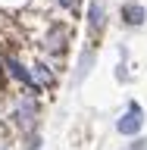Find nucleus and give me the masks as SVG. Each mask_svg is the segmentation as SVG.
Wrapping results in <instances>:
<instances>
[{
	"label": "nucleus",
	"instance_id": "obj_4",
	"mask_svg": "<svg viewBox=\"0 0 147 150\" xmlns=\"http://www.w3.org/2000/svg\"><path fill=\"white\" fill-rule=\"evenodd\" d=\"M122 19H125V25H141L147 19V9L141 3H122Z\"/></svg>",
	"mask_w": 147,
	"mask_h": 150
},
{
	"label": "nucleus",
	"instance_id": "obj_6",
	"mask_svg": "<svg viewBox=\"0 0 147 150\" xmlns=\"http://www.w3.org/2000/svg\"><path fill=\"white\" fill-rule=\"evenodd\" d=\"M31 78H35L38 88H44V84H53V72H50L44 63H35V72H31Z\"/></svg>",
	"mask_w": 147,
	"mask_h": 150
},
{
	"label": "nucleus",
	"instance_id": "obj_1",
	"mask_svg": "<svg viewBox=\"0 0 147 150\" xmlns=\"http://www.w3.org/2000/svg\"><path fill=\"white\" fill-rule=\"evenodd\" d=\"M13 119H16V125H19L22 131H31V128H35V119H38V103L31 100V97H25V100L16 106Z\"/></svg>",
	"mask_w": 147,
	"mask_h": 150
},
{
	"label": "nucleus",
	"instance_id": "obj_7",
	"mask_svg": "<svg viewBox=\"0 0 147 150\" xmlns=\"http://www.w3.org/2000/svg\"><path fill=\"white\" fill-rule=\"evenodd\" d=\"M91 59H94V50L82 53V63H78V81H82L85 75H88V69H91Z\"/></svg>",
	"mask_w": 147,
	"mask_h": 150
},
{
	"label": "nucleus",
	"instance_id": "obj_10",
	"mask_svg": "<svg viewBox=\"0 0 147 150\" xmlns=\"http://www.w3.org/2000/svg\"><path fill=\"white\" fill-rule=\"evenodd\" d=\"M0 150H3V144H0Z\"/></svg>",
	"mask_w": 147,
	"mask_h": 150
},
{
	"label": "nucleus",
	"instance_id": "obj_2",
	"mask_svg": "<svg viewBox=\"0 0 147 150\" xmlns=\"http://www.w3.org/2000/svg\"><path fill=\"white\" fill-rule=\"evenodd\" d=\"M66 41H69V31H66L63 25H53L50 31H47V38H44V47H47V53H53V56H63V53H66Z\"/></svg>",
	"mask_w": 147,
	"mask_h": 150
},
{
	"label": "nucleus",
	"instance_id": "obj_8",
	"mask_svg": "<svg viewBox=\"0 0 147 150\" xmlns=\"http://www.w3.org/2000/svg\"><path fill=\"white\" fill-rule=\"evenodd\" d=\"M41 147V138L38 134H28V141H25V150H38Z\"/></svg>",
	"mask_w": 147,
	"mask_h": 150
},
{
	"label": "nucleus",
	"instance_id": "obj_9",
	"mask_svg": "<svg viewBox=\"0 0 147 150\" xmlns=\"http://www.w3.org/2000/svg\"><path fill=\"white\" fill-rule=\"evenodd\" d=\"M60 3H63L66 9H72V13H75V9H78V0H60Z\"/></svg>",
	"mask_w": 147,
	"mask_h": 150
},
{
	"label": "nucleus",
	"instance_id": "obj_5",
	"mask_svg": "<svg viewBox=\"0 0 147 150\" xmlns=\"http://www.w3.org/2000/svg\"><path fill=\"white\" fill-rule=\"evenodd\" d=\"M88 28H91L94 35L103 28V6L97 3V0H91V3H88Z\"/></svg>",
	"mask_w": 147,
	"mask_h": 150
},
{
	"label": "nucleus",
	"instance_id": "obj_3",
	"mask_svg": "<svg viewBox=\"0 0 147 150\" xmlns=\"http://www.w3.org/2000/svg\"><path fill=\"white\" fill-rule=\"evenodd\" d=\"M116 128H119L122 134H138L141 131V106L138 103H129V112L116 122Z\"/></svg>",
	"mask_w": 147,
	"mask_h": 150
}]
</instances>
